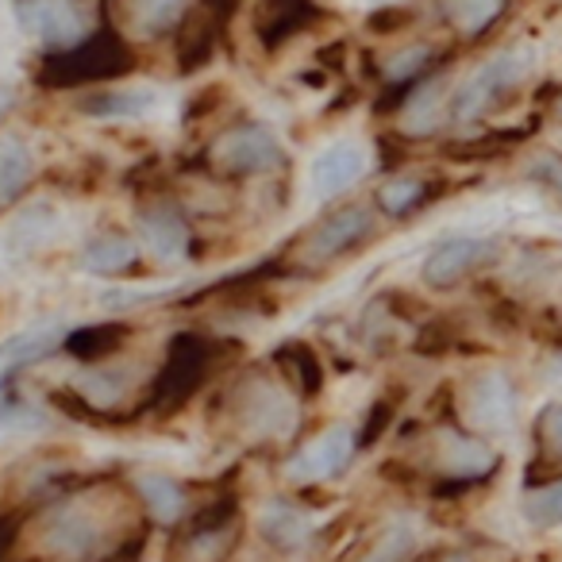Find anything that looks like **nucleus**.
I'll return each mask as SVG.
<instances>
[{
    "label": "nucleus",
    "mask_w": 562,
    "mask_h": 562,
    "mask_svg": "<svg viewBox=\"0 0 562 562\" xmlns=\"http://www.w3.org/2000/svg\"><path fill=\"white\" fill-rule=\"evenodd\" d=\"M531 70H536V47H528V43H516V47L493 55L490 63L477 66V70L470 74L459 89H454L451 116L459 120V124L477 120L482 112H490V104L497 101L501 93H508V89L520 86Z\"/></svg>",
    "instance_id": "f257e3e1"
},
{
    "label": "nucleus",
    "mask_w": 562,
    "mask_h": 562,
    "mask_svg": "<svg viewBox=\"0 0 562 562\" xmlns=\"http://www.w3.org/2000/svg\"><path fill=\"white\" fill-rule=\"evenodd\" d=\"M16 24L32 43L66 50L86 40L89 20L74 0H16Z\"/></svg>",
    "instance_id": "f03ea898"
},
{
    "label": "nucleus",
    "mask_w": 562,
    "mask_h": 562,
    "mask_svg": "<svg viewBox=\"0 0 562 562\" xmlns=\"http://www.w3.org/2000/svg\"><path fill=\"white\" fill-rule=\"evenodd\" d=\"M285 158L278 135L262 124H243L235 132H227L224 139H216L212 147V162L224 173H266Z\"/></svg>",
    "instance_id": "7ed1b4c3"
},
{
    "label": "nucleus",
    "mask_w": 562,
    "mask_h": 562,
    "mask_svg": "<svg viewBox=\"0 0 562 562\" xmlns=\"http://www.w3.org/2000/svg\"><path fill=\"white\" fill-rule=\"evenodd\" d=\"M355 454V428L336 424V428L321 431L316 439H308L290 462V477L293 482H328L339 470L351 462Z\"/></svg>",
    "instance_id": "20e7f679"
},
{
    "label": "nucleus",
    "mask_w": 562,
    "mask_h": 562,
    "mask_svg": "<svg viewBox=\"0 0 562 562\" xmlns=\"http://www.w3.org/2000/svg\"><path fill=\"white\" fill-rule=\"evenodd\" d=\"M367 170H370V150L359 139H339L313 158V193L339 196L351 186H359L367 178Z\"/></svg>",
    "instance_id": "39448f33"
},
{
    "label": "nucleus",
    "mask_w": 562,
    "mask_h": 562,
    "mask_svg": "<svg viewBox=\"0 0 562 562\" xmlns=\"http://www.w3.org/2000/svg\"><path fill=\"white\" fill-rule=\"evenodd\" d=\"M101 543V524L81 505H63L43 528V547L58 559H89Z\"/></svg>",
    "instance_id": "423d86ee"
},
{
    "label": "nucleus",
    "mask_w": 562,
    "mask_h": 562,
    "mask_svg": "<svg viewBox=\"0 0 562 562\" xmlns=\"http://www.w3.org/2000/svg\"><path fill=\"white\" fill-rule=\"evenodd\" d=\"M493 255V243L490 239H474V235H454V239H443L439 247H431V255L424 258L420 266V278L436 290L443 285H454L459 278H467L477 262Z\"/></svg>",
    "instance_id": "0eeeda50"
},
{
    "label": "nucleus",
    "mask_w": 562,
    "mask_h": 562,
    "mask_svg": "<svg viewBox=\"0 0 562 562\" xmlns=\"http://www.w3.org/2000/svg\"><path fill=\"white\" fill-rule=\"evenodd\" d=\"M370 232H374V216H370L367 209H359V204L339 209L336 216H328L305 239V258H313V262H328V258L351 250L355 243H362Z\"/></svg>",
    "instance_id": "6e6552de"
},
{
    "label": "nucleus",
    "mask_w": 562,
    "mask_h": 562,
    "mask_svg": "<svg viewBox=\"0 0 562 562\" xmlns=\"http://www.w3.org/2000/svg\"><path fill=\"white\" fill-rule=\"evenodd\" d=\"M139 239L162 262H178L189 250V232L173 209H143L139 212Z\"/></svg>",
    "instance_id": "1a4fd4ad"
},
{
    "label": "nucleus",
    "mask_w": 562,
    "mask_h": 562,
    "mask_svg": "<svg viewBox=\"0 0 562 562\" xmlns=\"http://www.w3.org/2000/svg\"><path fill=\"white\" fill-rule=\"evenodd\" d=\"M158 109V93L147 86H127V89H104L81 101L86 116H101V120H143Z\"/></svg>",
    "instance_id": "9d476101"
},
{
    "label": "nucleus",
    "mask_w": 562,
    "mask_h": 562,
    "mask_svg": "<svg viewBox=\"0 0 562 562\" xmlns=\"http://www.w3.org/2000/svg\"><path fill=\"white\" fill-rule=\"evenodd\" d=\"M470 416H474L482 428H501V424L513 420V390L501 374H485L474 385V397H470Z\"/></svg>",
    "instance_id": "9b49d317"
},
{
    "label": "nucleus",
    "mask_w": 562,
    "mask_h": 562,
    "mask_svg": "<svg viewBox=\"0 0 562 562\" xmlns=\"http://www.w3.org/2000/svg\"><path fill=\"white\" fill-rule=\"evenodd\" d=\"M135 258H139L135 239H127V235H120V232H109L89 243L86 255H81V266H86L89 273H120V270H127V266H135Z\"/></svg>",
    "instance_id": "f8f14e48"
},
{
    "label": "nucleus",
    "mask_w": 562,
    "mask_h": 562,
    "mask_svg": "<svg viewBox=\"0 0 562 562\" xmlns=\"http://www.w3.org/2000/svg\"><path fill=\"white\" fill-rule=\"evenodd\" d=\"M35 178V155L20 139H0V204H12Z\"/></svg>",
    "instance_id": "ddd939ff"
},
{
    "label": "nucleus",
    "mask_w": 562,
    "mask_h": 562,
    "mask_svg": "<svg viewBox=\"0 0 562 562\" xmlns=\"http://www.w3.org/2000/svg\"><path fill=\"white\" fill-rule=\"evenodd\" d=\"M135 490H139V497L147 501L150 516H155L158 524H173L181 513H186V493H181L170 477L139 474V477H135Z\"/></svg>",
    "instance_id": "4468645a"
},
{
    "label": "nucleus",
    "mask_w": 562,
    "mask_h": 562,
    "mask_svg": "<svg viewBox=\"0 0 562 562\" xmlns=\"http://www.w3.org/2000/svg\"><path fill=\"white\" fill-rule=\"evenodd\" d=\"M189 0H124L127 20L139 27L143 35H162L170 32L173 24L181 20Z\"/></svg>",
    "instance_id": "2eb2a0df"
},
{
    "label": "nucleus",
    "mask_w": 562,
    "mask_h": 562,
    "mask_svg": "<svg viewBox=\"0 0 562 562\" xmlns=\"http://www.w3.org/2000/svg\"><path fill=\"white\" fill-rule=\"evenodd\" d=\"M58 344H63V328H58V324H47V328H32V331L12 336L9 344L0 347V359L4 362H32V359L50 355Z\"/></svg>",
    "instance_id": "dca6fc26"
},
{
    "label": "nucleus",
    "mask_w": 562,
    "mask_h": 562,
    "mask_svg": "<svg viewBox=\"0 0 562 562\" xmlns=\"http://www.w3.org/2000/svg\"><path fill=\"white\" fill-rule=\"evenodd\" d=\"M443 101H439V81H428V86H420L413 93V101H408L405 116H401V127H405L408 135H428L436 132L439 116H443Z\"/></svg>",
    "instance_id": "f3484780"
},
{
    "label": "nucleus",
    "mask_w": 562,
    "mask_h": 562,
    "mask_svg": "<svg viewBox=\"0 0 562 562\" xmlns=\"http://www.w3.org/2000/svg\"><path fill=\"white\" fill-rule=\"evenodd\" d=\"M501 9H505V0H451L447 16L454 20L462 35H477L501 16Z\"/></svg>",
    "instance_id": "a211bd4d"
},
{
    "label": "nucleus",
    "mask_w": 562,
    "mask_h": 562,
    "mask_svg": "<svg viewBox=\"0 0 562 562\" xmlns=\"http://www.w3.org/2000/svg\"><path fill=\"white\" fill-rule=\"evenodd\" d=\"M262 531L278 547H297L301 539L308 536V524H305V516H297L293 508L273 505V508H266V516H262Z\"/></svg>",
    "instance_id": "6ab92c4d"
},
{
    "label": "nucleus",
    "mask_w": 562,
    "mask_h": 562,
    "mask_svg": "<svg viewBox=\"0 0 562 562\" xmlns=\"http://www.w3.org/2000/svg\"><path fill=\"white\" fill-rule=\"evenodd\" d=\"M524 516L531 524H562V482L539 485L524 497Z\"/></svg>",
    "instance_id": "aec40b11"
},
{
    "label": "nucleus",
    "mask_w": 562,
    "mask_h": 562,
    "mask_svg": "<svg viewBox=\"0 0 562 562\" xmlns=\"http://www.w3.org/2000/svg\"><path fill=\"white\" fill-rule=\"evenodd\" d=\"M447 447H451L454 454H447V470H462V474H482V470H490L493 454L485 451L482 443H474V439L467 436H447Z\"/></svg>",
    "instance_id": "412c9836"
},
{
    "label": "nucleus",
    "mask_w": 562,
    "mask_h": 562,
    "mask_svg": "<svg viewBox=\"0 0 562 562\" xmlns=\"http://www.w3.org/2000/svg\"><path fill=\"white\" fill-rule=\"evenodd\" d=\"M424 196V181L420 178H393L382 186V193H378V201H382L385 212H393V216H401V212H408L416 201Z\"/></svg>",
    "instance_id": "4be33fe9"
},
{
    "label": "nucleus",
    "mask_w": 562,
    "mask_h": 562,
    "mask_svg": "<svg viewBox=\"0 0 562 562\" xmlns=\"http://www.w3.org/2000/svg\"><path fill=\"white\" fill-rule=\"evenodd\" d=\"M424 58H428V47H416V50H401L397 58H390L385 63V74H390L393 81L408 78V74H416L424 66Z\"/></svg>",
    "instance_id": "5701e85b"
},
{
    "label": "nucleus",
    "mask_w": 562,
    "mask_h": 562,
    "mask_svg": "<svg viewBox=\"0 0 562 562\" xmlns=\"http://www.w3.org/2000/svg\"><path fill=\"white\" fill-rule=\"evenodd\" d=\"M539 173L562 193V158H539Z\"/></svg>",
    "instance_id": "b1692460"
},
{
    "label": "nucleus",
    "mask_w": 562,
    "mask_h": 562,
    "mask_svg": "<svg viewBox=\"0 0 562 562\" xmlns=\"http://www.w3.org/2000/svg\"><path fill=\"white\" fill-rule=\"evenodd\" d=\"M547 436H551V443H554V447H559V451H562V405L554 408L551 416H547Z\"/></svg>",
    "instance_id": "393cba45"
},
{
    "label": "nucleus",
    "mask_w": 562,
    "mask_h": 562,
    "mask_svg": "<svg viewBox=\"0 0 562 562\" xmlns=\"http://www.w3.org/2000/svg\"><path fill=\"white\" fill-rule=\"evenodd\" d=\"M12 543H16V524L12 520H0V559L12 551Z\"/></svg>",
    "instance_id": "a878e982"
},
{
    "label": "nucleus",
    "mask_w": 562,
    "mask_h": 562,
    "mask_svg": "<svg viewBox=\"0 0 562 562\" xmlns=\"http://www.w3.org/2000/svg\"><path fill=\"white\" fill-rule=\"evenodd\" d=\"M9 104H12V93L4 86H0V116H4V109H9Z\"/></svg>",
    "instance_id": "bb28decb"
}]
</instances>
